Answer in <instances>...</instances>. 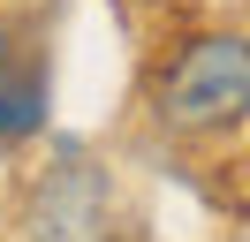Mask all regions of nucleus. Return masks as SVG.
I'll use <instances>...</instances> for the list:
<instances>
[{"label": "nucleus", "mask_w": 250, "mask_h": 242, "mask_svg": "<svg viewBox=\"0 0 250 242\" xmlns=\"http://www.w3.org/2000/svg\"><path fill=\"white\" fill-rule=\"evenodd\" d=\"M159 121L174 136H228L250 121V38L212 30V38H189L182 53L159 76Z\"/></svg>", "instance_id": "1"}, {"label": "nucleus", "mask_w": 250, "mask_h": 242, "mask_svg": "<svg viewBox=\"0 0 250 242\" xmlns=\"http://www.w3.org/2000/svg\"><path fill=\"white\" fill-rule=\"evenodd\" d=\"M31 235L38 242H99L106 235V189H99L91 159H61L46 182H38Z\"/></svg>", "instance_id": "2"}, {"label": "nucleus", "mask_w": 250, "mask_h": 242, "mask_svg": "<svg viewBox=\"0 0 250 242\" xmlns=\"http://www.w3.org/2000/svg\"><path fill=\"white\" fill-rule=\"evenodd\" d=\"M46 121V60L16 38V30H0V136L16 144Z\"/></svg>", "instance_id": "3"}]
</instances>
